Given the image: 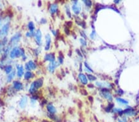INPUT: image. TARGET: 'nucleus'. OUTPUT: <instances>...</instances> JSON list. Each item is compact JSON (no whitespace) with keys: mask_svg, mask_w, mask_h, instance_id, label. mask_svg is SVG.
<instances>
[{"mask_svg":"<svg viewBox=\"0 0 139 122\" xmlns=\"http://www.w3.org/2000/svg\"><path fill=\"white\" fill-rule=\"evenodd\" d=\"M43 80L42 78H39V79L36 80L31 85L30 88V93H34L36 91V89H38L43 85Z\"/></svg>","mask_w":139,"mask_h":122,"instance_id":"nucleus-1","label":"nucleus"},{"mask_svg":"<svg viewBox=\"0 0 139 122\" xmlns=\"http://www.w3.org/2000/svg\"><path fill=\"white\" fill-rule=\"evenodd\" d=\"M20 55H21V50H20V49H19V47H16L11 52L10 57L12 58V59H14V58H17V57H19Z\"/></svg>","mask_w":139,"mask_h":122,"instance_id":"nucleus-2","label":"nucleus"},{"mask_svg":"<svg viewBox=\"0 0 139 122\" xmlns=\"http://www.w3.org/2000/svg\"><path fill=\"white\" fill-rule=\"evenodd\" d=\"M35 39H36V42L38 45H41L42 43V32L40 30H36V33L35 34Z\"/></svg>","mask_w":139,"mask_h":122,"instance_id":"nucleus-3","label":"nucleus"},{"mask_svg":"<svg viewBox=\"0 0 139 122\" xmlns=\"http://www.w3.org/2000/svg\"><path fill=\"white\" fill-rule=\"evenodd\" d=\"M45 61H50L51 62H54L55 60V55L54 53H49L45 56Z\"/></svg>","mask_w":139,"mask_h":122,"instance_id":"nucleus-4","label":"nucleus"},{"mask_svg":"<svg viewBox=\"0 0 139 122\" xmlns=\"http://www.w3.org/2000/svg\"><path fill=\"white\" fill-rule=\"evenodd\" d=\"M45 39H46V45H45V49L46 51H48L50 48V44H51V37L50 35L47 34L45 36Z\"/></svg>","mask_w":139,"mask_h":122,"instance_id":"nucleus-5","label":"nucleus"},{"mask_svg":"<svg viewBox=\"0 0 139 122\" xmlns=\"http://www.w3.org/2000/svg\"><path fill=\"white\" fill-rule=\"evenodd\" d=\"M20 37H21V34H20V33H17V34H16L11 39V43L13 44V45L17 43L19 41Z\"/></svg>","mask_w":139,"mask_h":122,"instance_id":"nucleus-6","label":"nucleus"},{"mask_svg":"<svg viewBox=\"0 0 139 122\" xmlns=\"http://www.w3.org/2000/svg\"><path fill=\"white\" fill-rule=\"evenodd\" d=\"M14 88L16 90H22L23 89V85L19 81H15L13 83Z\"/></svg>","mask_w":139,"mask_h":122,"instance_id":"nucleus-7","label":"nucleus"},{"mask_svg":"<svg viewBox=\"0 0 139 122\" xmlns=\"http://www.w3.org/2000/svg\"><path fill=\"white\" fill-rule=\"evenodd\" d=\"M27 103V98L26 96H24L20 100V102H19V105H20V107L24 109L26 106Z\"/></svg>","mask_w":139,"mask_h":122,"instance_id":"nucleus-8","label":"nucleus"},{"mask_svg":"<svg viewBox=\"0 0 139 122\" xmlns=\"http://www.w3.org/2000/svg\"><path fill=\"white\" fill-rule=\"evenodd\" d=\"M46 108H47V110H48V112H49V114H54L56 112V110L55 107H54L52 104H49L47 105Z\"/></svg>","mask_w":139,"mask_h":122,"instance_id":"nucleus-9","label":"nucleus"},{"mask_svg":"<svg viewBox=\"0 0 139 122\" xmlns=\"http://www.w3.org/2000/svg\"><path fill=\"white\" fill-rule=\"evenodd\" d=\"M58 4H53L51 6V7H50V11H50V12H51L52 14H53L56 12L57 11H58Z\"/></svg>","mask_w":139,"mask_h":122,"instance_id":"nucleus-10","label":"nucleus"},{"mask_svg":"<svg viewBox=\"0 0 139 122\" xmlns=\"http://www.w3.org/2000/svg\"><path fill=\"white\" fill-rule=\"evenodd\" d=\"M56 62H51V63L49 65V66H48V70H49V72L53 73V72H54V70L55 68L56 67Z\"/></svg>","mask_w":139,"mask_h":122,"instance_id":"nucleus-11","label":"nucleus"},{"mask_svg":"<svg viewBox=\"0 0 139 122\" xmlns=\"http://www.w3.org/2000/svg\"><path fill=\"white\" fill-rule=\"evenodd\" d=\"M24 74V69L22 65H18V76L21 77Z\"/></svg>","mask_w":139,"mask_h":122,"instance_id":"nucleus-12","label":"nucleus"},{"mask_svg":"<svg viewBox=\"0 0 139 122\" xmlns=\"http://www.w3.org/2000/svg\"><path fill=\"white\" fill-rule=\"evenodd\" d=\"M79 78H80V81H81V82L83 84H84V85H85V84L87 83V78H86V76H85L84 74H80Z\"/></svg>","mask_w":139,"mask_h":122,"instance_id":"nucleus-13","label":"nucleus"},{"mask_svg":"<svg viewBox=\"0 0 139 122\" xmlns=\"http://www.w3.org/2000/svg\"><path fill=\"white\" fill-rule=\"evenodd\" d=\"M33 76V74L32 73H31L30 72H27L26 73H25V75H24L25 79L27 80H29L30 78H32Z\"/></svg>","mask_w":139,"mask_h":122,"instance_id":"nucleus-14","label":"nucleus"},{"mask_svg":"<svg viewBox=\"0 0 139 122\" xmlns=\"http://www.w3.org/2000/svg\"><path fill=\"white\" fill-rule=\"evenodd\" d=\"M28 65L29 66V68H30V69H32V70H34V69H36V64H35L34 62H33V61H32V60H30L29 62L27 63Z\"/></svg>","mask_w":139,"mask_h":122,"instance_id":"nucleus-15","label":"nucleus"},{"mask_svg":"<svg viewBox=\"0 0 139 122\" xmlns=\"http://www.w3.org/2000/svg\"><path fill=\"white\" fill-rule=\"evenodd\" d=\"M29 30H30V32H32L35 29V26H34V24L32 22H30L29 23Z\"/></svg>","mask_w":139,"mask_h":122,"instance_id":"nucleus-16","label":"nucleus"},{"mask_svg":"<svg viewBox=\"0 0 139 122\" xmlns=\"http://www.w3.org/2000/svg\"><path fill=\"white\" fill-rule=\"evenodd\" d=\"M59 62L60 64L63 63V59H64V56L61 52H60V56H59Z\"/></svg>","mask_w":139,"mask_h":122,"instance_id":"nucleus-17","label":"nucleus"},{"mask_svg":"<svg viewBox=\"0 0 139 122\" xmlns=\"http://www.w3.org/2000/svg\"><path fill=\"white\" fill-rule=\"evenodd\" d=\"M14 75H15V72L14 71V72H12L11 74H9V76H8V78H7V80H8V81H11L12 80V79L13 78H14Z\"/></svg>","mask_w":139,"mask_h":122,"instance_id":"nucleus-18","label":"nucleus"},{"mask_svg":"<svg viewBox=\"0 0 139 122\" xmlns=\"http://www.w3.org/2000/svg\"><path fill=\"white\" fill-rule=\"evenodd\" d=\"M9 24H6L5 25V26L4 27V28H3V32H4V33L5 34H6V33H7V32H8V29H9Z\"/></svg>","mask_w":139,"mask_h":122,"instance_id":"nucleus-19","label":"nucleus"},{"mask_svg":"<svg viewBox=\"0 0 139 122\" xmlns=\"http://www.w3.org/2000/svg\"><path fill=\"white\" fill-rule=\"evenodd\" d=\"M12 67L11 65H8V66H6V67L5 68V71H6V73H9L12 71Z\"/></svg>","mask_w":139,"mask_h":122,"instance_id":"nucleus-20","label":"nucleus"},{"mask_svg":"<svg viewBox=\"0 0 139 122\" xmlns=\"http://www.w3.org/2000/svg\"><path fill=\"white\" fill-rule=\"evenodd\" d=\"M73 10H74V11L75 12V13L78 14V13L79 12V9L78 7H77V6H76V5H74V6H73Z\"/></svg>","mask_w":139,"mask_h":122,"instance_id":"nucleus-21","label":"nucleus"},{"mask_svg":"<svg viewBox=\"0 0 139 122\" xmlns=\"http://www.w3.org/2000/svg\"><path fill=\"white\" fill-rule=\"evenodd\" d=\"M80 93L82 94V95H84V96H87V94H88V93H87V91L86 90H85V89H82L80 90Z\"/></svg>","mask_w":139,"mask_h":122,"instance_id":"nucleus-22","label":"nucleus"},{"mask_svg":"<svg viewBox=\"0 0 139 122\" xmlns=\"http://www.w3.org/2000/svg\"><path fill=\"white\" fill-rule=\"evenodd\" d=\"M88 78L90 80H96V77H95L94 76H93L92 75H90V74L88 75Z\"/></svg>","mask_w":139,"mask_h":122,"instance_id":"nucleus-23","label":"nucleus"},{"mask_svg":"<svg viewBox=\"0 0 139 122\" xmlns=\"http://www.w3.org/2000/svg\"><path fill=\"white\" fill-rule=\"evenodd\" d=\"M64 32H65V33H66V34L67 35H69L70 30H69V29L68 27H66L64 28Z\"/></svg>","mask_w":139,"mask_h":122,"instance_id":"nucleus-24","label":"nucleus"},{"mask_svg":"<svg viewBox=\"0 0 139 122\" xmlns=\"http://www.w3.org/2000/svg\"><path fill=\"white\" fill-rule=\"evenodd\" d=\"M84 3H85V4L87 6H91V2L90 1H84Z\"/></svg>","mask_w":139,"mask_h":122,"instance_id":"nucleus-25","label":"nucleus"},{"mask_svg":"<svg viewBox=\"0 0 139 122\" xmlns=\"http://www.w3.org/2000/svg\"><path fill=\"white\" fill-rule=\"evenodd\" d=\"M66 13H67V16H68L69 17H71V12H70L69 9L68 7H66Z\"/></svg>","mask_w":139,"mask_h":122,"instance_id":"nucleus-26","label":"nucleus"},{"mask_svg":"<svg viewBox=\"0 0 139 122\" xmlns=\"http://www.w3.org/2000/svg\"><path fill=\"white\" fill-rule=\"evenodd\" d=\"M72 25H73V22H66V25L67 26V27H71L72 26Z\"/></svg>","mask_w":139,"mask_h":122,"instance_id":"nucleus-27","label":"nucleus"},{"mask_svg":"<svg viewBox=\"0 0 139 122\" xmlns=\"http://www.w3.org/2000/svg\"><path fill=\"white\" fill-rule=\"evenodd\" d=\"M46 19H42V20H40V22L42 23H45L46 22Z\"/></svg>","mask_w":139,"mask_h":122,"instance_id":"nucleus-28","label":"nucleus"},{"mask_svg":"<svg viewBox=\"0 0 139 122\" xmlns=\"http://www.w3.org/2000/svg\"><path fill=\"white\" fill-rule=\"evenodd\" d=\"M88 99H89V101H90L91 102H93V98L91 96L88 97Z\"/></svg>","mask_w":139,"mask_h":122,"instance_id":"nucleus-29","label":"nucleus"},{"mask_svg":"<svg viewBox=\"0 0 139 122\" xmlns=\"http://www.w3.org/2000/svg\"><path fill=\"white\" fill-rule=\"evenodd\" d=\"M25 69L26 70H30V68H29V66L27 64H26V65H25Z\"/></svg>","mask_w":139,"mask_h":122,"instance_id":"nucleus-30","label":"nucleus"},{"mask_svg":"<svg viewBox=\"0 0 139 122\" xmlns=\"http://www.w3.org/2000/svg\"><path fill=\"white\" fill-rule=\"evenodd\" d=\"M85 66H86V67H87V68H88V69H89V70H90L92 71V70H91V69H90V67H89V66H88V64H87V63H86V62H85Z\"/></svg>","mask_w":139,"mask_h":122,"instance_id":"nucleus-31","label":"nucleus"},{"mask_svg":"<svg viewBox=\"0 0 139 122\" xmlns=\"http://www.w3.org/2000/svg\"><path fill=\"white\" fill-rule=\"evenodd\" d=\"M80 41H81V43H82V44L84 45V46H85V45H86V42L85 41H83V40H80Z\"/></svg>","mask_w":139,"mask_h":122,"instance_id":"nucleus-32","label":"nucleus"},{"mask_svg":"<svg viewBox=\"0 0 139 122\" xmlns=\"http://www.w3.org/2000/svg\"><path fill=\"white\" fill-rule=\"evenodd\" d=\"M26 35H27V36H30L31 33H30V32H27Z\"/></svg>","mask_w":139,"mask_h":122,"instance_id":"nucleus-33","label":"nucleus"},{"mask_svg":"<svg viewBox=\"0 0 139 122\" xmlns=\"http://www.w3.org/2000/svg\"><path fill=\"white\" fill-rule=\"evenodd\" d=\"M88 86L89 88H93V85L92 84H90V85H88Z\"/></svg>","mask_w":139,"mask_h":122,"instance_id":"nucleus-34","label":"nucleus"},{"mask_svg":"<svg viewBox=\"0 0 139 122\" xmlns=\"http://www.w3.org/2000/svg\"><path fill=\"white\" fill-rule=\"evenodd\" d=\"M42 122H49V121L46 120H43L42 121Z\"/></svg>","mask_w":139,"mask_h":122,"instance_id":"nucleus-35","label":"nucleus"}]
</instances>
